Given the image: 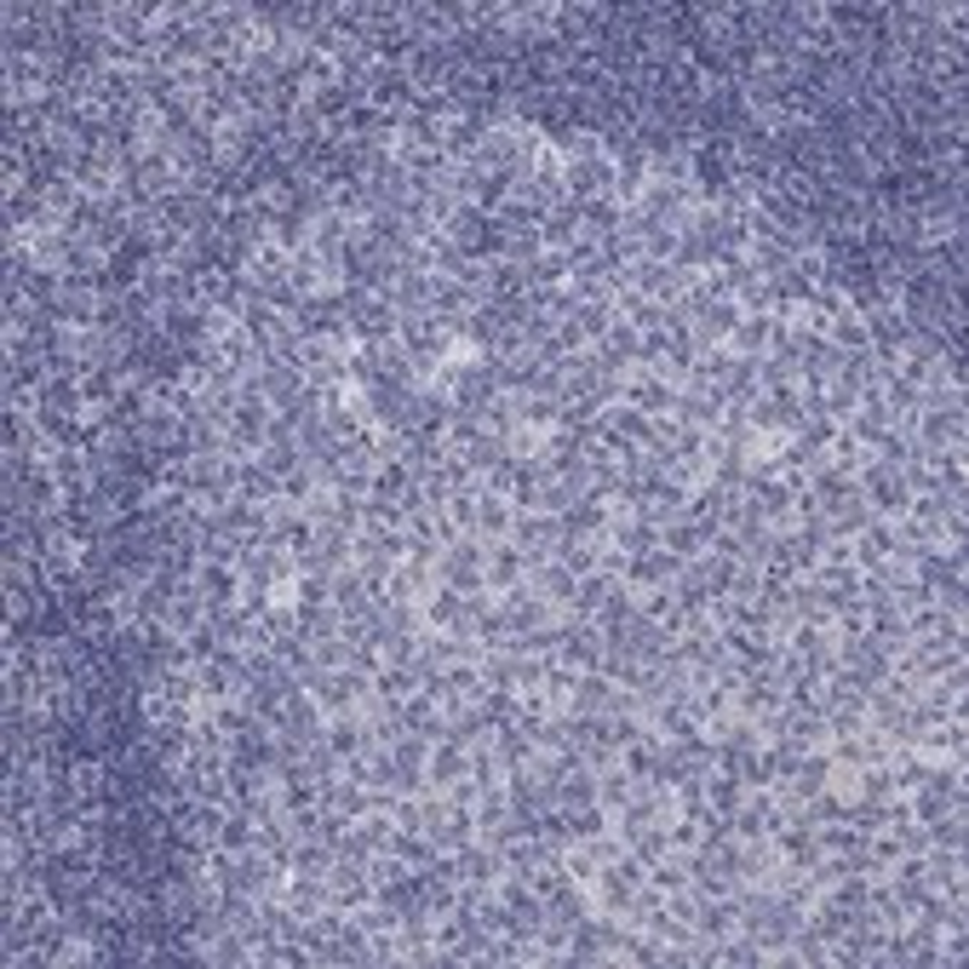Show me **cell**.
<instances>
[{"label": "cell", "mask_w": 969, "mask_h": 969, "mask_svg": "<svg viewBox=\"0 0 969 969\" xmlns=\"http://www.w3.org/2000/svg\"><path fill=\"white\" fill-rule=\"evenodd\" d=\"M316 488H321V476H316V466H310V459H305V466H298V471H288V476H281V499H293V505H305Z\"/></svg>", "instance_id": "cell-42"}, {"label": "cell", "mask_w": 969, "mask_h": 969, "mask_svg": "<svg viewBox=\"0 0 969 969\" xmlns=\"http://www.w3.org/2000/svg\"><path fill=\"white\" fill-rule=\"evenodd\" d=\"M609 705H614V683L602 677V672H579V677H574L569 712H597V717H602Z\"/></svg>", "instance_id": "cell-23"}, {"label": "cell", "mask_w": 969, "mask_h": 969, "mask_svg": "<svg viewBox=\"0 0 969 969\" xmlns=\"http://www.w3.org/2000/svg\"><path fill=\"white\" fill-rule=\"evenodd\" d=\"M201 964H218V969H253V946L241 930H218L213 941H201Z\"/></svg>", "instance_id": "cell-16"}, {"label": "cell", "mask_w": 969, "mask_h": 969, "mask_svg": "<svg viewBox=\"0 0 969 969\" xmlns=\"http://www.w3.org/2000/svg\"><path fill=\"white\" fill-rule=\"evenodd\" d=\"M562 385H569V373H562V368H534L528 396H551V401H562Z\"/></svg>", "instance_id": "cell-48"}, {"label": "cell", "mask_w": 969, "mask_h": 969, "mask_svg": "<svg viewBox=\"0 0 969 969\" xmlns=\"http://www.w3.org/2000/svg\"><path fill=\"white\" fill-rule=\"evenodd\" d=\"M775 866H780L775 838H745L740 843V883H769Z\"/></svg>", "instance_id": "cell-22"}, {"label": "cell", "mask_w": 969, "mask_h": 969, "mask_svg": "<svg viewBox=\"0 0 969 969\" xmlns=\"http://www.w3.org/2000/svg\"><path fill=\"white\" fill-rule=\"evenodd\" d=\"M396 832H425V803L419 798H396Z\"/></svg>", "instance_id": "cell-49"}, {"label": "cell", "mask_w": 969, "mask_h": 969, "mask_svg": "<svg viewBox=\"0 0 969 969\" xmlns=\"http://www.w3.org/2000/svg\"><path fill=\"white\" fill-rule=\"evenodd\" d=\"M454 855H459V883H488V890H494V883L511 872V866H505V855L494 850L488 838H471L466 850H454Z\"/></svg>", "instance_id": "cell-5"}, {"label": "cell", "mask_w": 969, "mask_h": 969, "mask_svg": "<svg viewBox=\"0 0 969 969\" xmlns=\"http://www.w3.org/2000/svg\"><path fill=\"white\" fill-rule=\"evenodd\" d=\"M373 689L385 694V700H408V694H419V665H385V672L373 677Z\"/></svg>", "instance_id": "cell-37"}, {"label": "cell", "mask_w": 969, "mask_h": 969, "mask_svg": "<svg viewBox=\"0 0 969 969\" xmlns=\"http://www.w3.org/2000/svg\"><path fill=\"white\" fill-rule=\"evenodd\" d=\"M258 466L276 471V476H288V471L305 466V448H298V442H265V448H258Z\"/></svg>", "instance_id": "cell-39"}, {"label": "cell", "mask_w": 969, "mask_h": 969, "mask_svg": "<svg viewBox=\"0 0 969 969\" xmlns=\"http://www.w3.org/2000/svg\"><path fill=\"white\" fill-rule=\"evenodd\" d=\"M459 459H466V466H471L476 476H488L494 466H505V459H511V448H505L499 436H488V431H482L476 442H466V448H459Z\"/></svg>", "instance_id": "cell-30"}, {"label": "cell", "mask_w": 969, "mask_h": 969, "mask_svg": "<svg viewBox=\"0 0 969 969\" xmlns=\"http://www.w3.org/2000/svg\"><path fill=\"white\" fill-rule=\"evenodd\" d=\"M545 913H551V923H562V930H574V923H585L597 913V901H591V890H585V883H562L557 895H545Z\"/></svg>", "instance_id": "cell-13"}, {"label": "cell", "mask_w": 969, "mask_h": 969, "mask_svg": "<svg viewBox=\"0 0 969 969\" xmlns=\"http://www.w3.org/2000/svg\"><path fill=\"white\" fill-rule=\"evenodd\" d=\"M672 401H677V385H665L654 368H632V373H625V408H637L649 419H672Z\"/></svg>", "instance_id": "cell-2"}, {"label": "cell", "mask_w": 969, "mask_h": 969, "mask_svg": "<svg viewBox=\"0 0 969 969\" xmlns=\"http://www.w3.org/2000/svg\"><path fill=\"white\" fill-rule=\"evenodd\" d=\"M551 792H557V809H585V803H597V769L591 763H574Z\"/></svg>", "instance_id": "cell-20"}, {"label": "cell", "mask_w": 969, "mask_h": 969, "mask_svg": "<svg viewBox=\"0 0 969 969\" xmlns=\"http://www.w3.org/2000/svg\"><path fill=\"white\" fill-rule=\"evenodd\" d=\"M310 964H328V969H356V964H368V930H361L356 918H345V930H339L333 941H321Z\"/></svg>", "instance_id": "cell-7"}, {"label": "cell", "mask_w": 969, "mask_h": 969, "mask_svg": "<svg viewBox=\"0 0 969 969\" xmlns=\"http://www.w3.org/2000/svg\"><path fill=\"white\" fill-rule=\"evenodd\" d=\"M855 745H860V763H890V757H895V740H890V735H878L872 723L860 729V740H855Z\"/></svg>", "instance_id": "cell-46"}, {"label": "cell", "mask_w": 969, "mask_h": 969, "mask_svg": "<svg viewBox=\"0 0 969 969\" xmlns=\"http://www.w3.org/2000/svg\"><path fill=\"white\" fill-rule=\"evenodd\" d=\"M328 883H333V906H339V913H356L361 901H373L368 860H345V855H339V860H333V872H328Z\"/></svg>", "instance_id": "cell-4"}, {"label": "cell", "mask_w": 969, "mask_h": 969, "mask_svg": "<svg viewBox=\"0 0 969 969\" xmlns=\"http://www.w3.org/2000/svg\"><path fill=\"white\" fill-rule=\"evenodd\" d=\"M241 585H247V579H241L235 562H201V574H195V591L207 597V614H213V609H235V602H241Z\"/></svg>", "instance_id": "cell-3"}, {"label": "cell", "mask_w": 969, "mask_h": 969, "mask_svg": "<svg viewBox=\"0 0 969 969\" xmlns=\"http://www.w3.org/2000/svg\"><path fill=\"white\" fill-rule=\"evenodd\" d=\"M632 792H637V780L625 775L620 763H614V769H602V775H597V803H602V809H609V815H614V809H625V803H632Z\"/></svg>", "instance_id": "cell-33"}, {"label": "cell", "mask_w": 969, "mask_h": 969, "mask_svg": "<svg viewBox=\"0 0 969 969\" xmlns=\"http://www.w3.org/2000/svg\"><path fill=\"white\" fill-rule=\"evenodd\" d=\"M385 625H391V632H413V637H419V632H431L425 602H391V609H385Z\"/></svg>", "instance_id": "cell-41"}, {"label": "cell", "mask_w": 969, "mask_h": 969, "mask_svg": "<svg viewBox=\"0 0 969 969\" xmlns=\"http://www.w3.org/2000/svg\"><path fill=\"white\" fill-rule=\"evenodd\" d=\"M350 826H356L350 815H339V809H321V826H316V838H321V843H333V850H339V838H345Z\"/></svg>", "instance_id": "cell-50"}, {"label": "cell", "mask_w": 969, "mask_h": 969, "mask_svg": "<svg viewBox=\"0 0 969 969\" xmlns=\"http://www.w3.org/2000/svg\"><path fill=\"white\" fill-rule=\"evenodd\" d=\"M826 339H832L838 350H872V345H866V316L855 305H843L832 321H826Z\"/></svg>", "instance_id": "cell-27"}, {"label": "cell", "mask_w": 969, "mask_h": 969, "mask_svg": "<svg viewBox=\"0 0 969 969\" xmlns=\"http://www.w3.org/2000/svg\"><path fill=\"white\" fill-rule=\"evenodd\" d=\"M482 557H488V545H482L476 534H459L448 551L436 557V579L448 585V591L459 597H476V591H488V574H482Z\"/></svg>", "instance_id": "cell-1"}, {"label": "cell", "mask_w": 969, "mask_h": 969, "mask_svg": "<svg viewBox=\"0 0 969 969\" xmlns=\"http://www.w3.org/2000/svg\"><path fill=\"white\" fill-rule=\"evenodd\" d=\"M476 705L488 712L494 729H517V717H522V694H517V689H488Z\"/></svg>", "instance_id": "cell-35"}, {"label": "cell", "mask_w": 969, "mask_h": 969, "mask_svg": "<svg viewBox=\"0 0 969 969\" xmlns=\"http://www.w3.org/2000/svg\"><path fill=\"white\" fill-rule=\"evenodd\" d=\"M391 757H396V763H408V769H425V763H431V740L408 729V735L391 745Z\"/></svg>", "instance_id": "cell-45"}, {"label": "cell", "mask_w": 969, "mask_h": 969, "mask_svg": "<svg viewBox=\"0 0 969 969\" xmlns=\"http://www.w3.org/2000/svg\"><path fill=\"white\" fill-rule=\"evenodd\" d=\"M620 225H625V207H620L614 195L579 201V235H591V241H609V235H620Z\"/></svg>", "instance_id": "cell-14"}, {"label": "cell", "mask_w": 969, "mask_h": 969, "mask_svg": "<svg viewBox=\"0 0 969 969\" xmlns=\"http://www.w3.org/2000/svg\"><path fill=\"white\" fill-rule=\"evenodd\" d=\"M528 585L545 597V602H557V609H569L574 602V591H579V574H569L562 562L551 557V562H539V569H528Z\"/></svg>", "instance_id": "cell-15"}, {"label": "cell", "mask_w": 969, "mask_h": 969, "mask_svg": "<svg viewBox=\"0 0 969 969\" xmlns=\"http://www.w3.org/2000/svg\"><path fill=\"white\" fill-rule=\"evenodd\" d=\"M539 241H545V253H569L574 247V241H579V207H574V201H562L557 213L539 218Z\"/></svg>", "instance_id": "cell-17"}, {"label": "cell", "mask_w": 969, "mask_h": 969, "mask_svg": "<svg viewBox=\"0 0 969 969\" xmlns=\"http://www.w3.org/2000/svg\"><path fill=\"white\" fill-rule=\"evenodd\" d=\"M494 757L505 763V775H511V769H528V757H534V740L522 735V729H494Z\"/></svg>", "instance_id": "cell-32"}, {"label": "cell", "mask_w": 969, "mask_h": 969, "mask_svg": "<svg viewBox=\"0 0 969 969\" xmlns=\"http://www.w3.org/2000/svg\"><path fill=\"white\" fill-rule=\"evenodd\" d=\"M740 803H745L740 775H729V769H712V775H705V809H712V815H735Z\"/></svg>", "instance_id": "cell-24"}, {"label": "cell", "mask_w": 969, "mask_h": 969, "mask_svg": "<svg viewBox=\"0 0 969 969\" xmlns=\"http://www.w3.org/2000/svg\"><path fill=\"white\" fill-rule=\"evenodd\" d=\"M677 569H683V557H672L665 545H654V551H642V557H632L625 562V585H672L677 579Z\"/></svg>", "instance_id": "cell-12"}, {"label": "cell", "mask_w": 969, "mask_h": 969, "mask_svg": "<svg viewBox=\"0 0 969 969\" xmlns=\"http://www.w3.org/2000/svg\"><path fill=\"white\" fill-rule=\"evenodd\" d=\"M511 528H517V505H511V494H476V539L482 545H494V539H511Z\"/></svg>", "instance_id": "cell-10"}, {"label": "cell", "mask_w": 969, "mask_h": 969, "mask_svg": "<svg viewBox=\"0 0 969 969\" xmlns=\"http://www.w3.org/2000/svg\"><path fill=\"white\" fill-rule=\"evenodd\" d=\"M632 855H637L642 866H654V860H665V855H672V832H665V820L642 826V832L632 838Z\"/></svg>", "instance_id": "cell-38"}, {"label": "cell", "mask_w": 969, "mask_h": 969, "mask_svg": "<svg viewBox=\"0 0 969 969\" xmlns=\"http://www.w3.org/2000/svg\"><path fill=\"white\" fill-rule=\"evenodd\" d=\"M602 528H609V505L591 499V494H585L569 517H562V534H602Z\"/></svg>", "instance_id": "cell-34"}, {"label": "cell", "mask_w": 969, "mask_h": 969, "mask_svg": "<svg viewBox=\"0 0 969 969\" xmlns=\"http://www.w3.org/2000/svg\"><path fill=\"white\" fill-rule=\"evenodd\" d=\"M442 517H448L459 534H471L476 528V494H454L448 505H442Z\"/></svg>", "instance_id": "cell-47"}, {"label": "cell", "mask_w": 969, "mask_h": 969, "mask_svg": "<svg viewBox=\"0 0 969 969\" xmlns=\"http://www.w3.org/2000/svg\"><path fill=\"white\" fill-rule=\"evenodd\" d=\"M569 826H574V838H597V832H609V809L602 803H585V809H569Z\"/></svg>", "instance_id": "cell-44"}, {"label": "cell", "mask_w": 969, "mask_h": 969, "mask_svg": "<svg viewBox=\"0 0 969 969\" xmlns=\"http://www.w3.org/2000/svg\"><path fill=\"white\" fill-rule=\"evenodd\" d=\"M522 276H528V288H569V253H539Z\"/></svg>", "instance_id": "cell-36"}, {"label": "cell", "mask_w": 969, "mask_h": 969, "mask_svg": "<svg viewBox=\"0 0 969 969\" xmlns=\"http://www.w3.org/2000/svg\"><path fill=\"white\" fill-rule=\"evenodd\" d=\"M425 620H431V632H454V625L466 620V597L448 591V585H436V591L425 597Z\"/></svg>", "instance_id": "cell-29"}, {"label": "cell", "mask_w": 969, "mask_h": 969, "mask_svg": "<svg viewBox=\"0 0 969 969\" xmlns=\"http://www.w3.org/2000/svg\"><path fill=\"white\" fill-rule=\"evenodd\" d=\"M614 310H620V321H632L637 333H654V328H665V305H654V298H649V293H637V288L614 293Z\"/></svg>", "instance_id": "cell-18"}, {"label": "cell", "mask_w": 969, "mask_h": 969, "mask_svg": "<svg viewBox=\"0 0 969 969\" xmlns=\"http://www.w3.org/2000/svg\"><path fill=\"white\" fill-rule=\"evenodd\" d=\"M466 775H471V745L436 740V745H431V763H425L431 792H448V786H454V780H466Z\"/></svg>", "instance_id": "cell-9"}, {"label": "cell", "mask_w": 969, "mask_h": 969, "mask_svg": "<svg viewBox=\"0 0 969 969\" xmlns=\"http://www.w3.org/2000/svg\"><path fill=\"white\" fill-rule=\"evenodd\" d=\"M321 809H339V815H350V820H356V815H368V809H373V792L339 775V780L321 786Z\"/></svg>", "instance_id": "cell-21"}, {"label": "cell", "mask_w": 969, "mask_h": 969, "mask_svg": "<svg viewBox=\"0 0 969 969\" xmlns=\"http://www.w3.org/2000/svg\"><path fill=\"white\" fill-rule=\"evenodd\" d=\"M235 499H247V505H270V499H281V476H276V471H265L258 459H241Z\"/></svg>", "instance_id": "cell-19"}, {"label": "cell", "mask_w": 969, "mask_h": 969, "mask_svg": "<svg viewBox=\"0 0 969 969\" xmlns=\"http://www.w3.org/2000/svg\"><path fill=\"white\" fill-rule=\"evenodd\" d=\"M482 574H488V591H505V585L528 579V557H522L517 539H494L488 557H482Z\"/></svg>", "instance_id": "cell-8"}, {"label": "cell", "mask_w": 969, "mask_h": 969, "mask_svg": "<svg viewBox=\"0 0 969 969\" xmlns=\"http://www.w3.org/2000/svg\"><path fill=\"white\" fill-rule=\"evenodd\" d=\"M413 482H419V476L401 466V459H391V466H379V471H373V494H368V499H379V505H401V494H408Z\"/></svg>", "instance_id": "cell-28"}, {"label": "cell", "mask_w": 969, "mask_h": 969, "mask_svg": "<svg viewBox=\"0 0 969 969\" xmlns=\"http://www.w3.org/2000/svg\"><path fill=\"white\" fill-rule=\"evenodd\" d=\"M328 906H333V883L321 878V872H293V878H288V913H293V918L310 923V918L328 913Z\"/></svg>", "instance_id": "cell-6"}, {"label": "cell", "mask_w": 969, "mask_h": 969, "mask_svg": "<svg viewBox=\"0 0 969 969\" xmlns=\"http://www.w3.org/2000/svg\"><path fill=\"white\" fill-rule=\"evenodd\" d=\"M517 401V425H528V431H557L562 425V401H551V396H511Z\"/></svg>", "instance_id": "cell-25"}, {"label": "cell", "mask_w": 969, "mask_h": 969, "mask_svg": "<svg viewBox=\"0 0 969 969\" xmlns=\"http://www.w3.org/2000/svg\"><path fill=\"white\" fill-rule=\"evenodd\" d=\"M333 860H339V850H333V843H321V838H298L293 850H288V866H293V872H321V878H328V872H333Z\"/></svg>", "instance_id": "cell-26"}, {"label": "cell", "mask_w": 969, "mask_h": 969, "mask_svg": "<svg viewBox=\"0 0 969 969\" xmlns=\"http://www.w3.org/2000/svg\"><path fill=\"white\" fill-rule=\"evenodd\" d=\"M321 740H328L339 757H361V752H373V745H379L361 712H339V717H328V735H321Z\"/></svg>", "instance_id": "cell-11"}, {"label": "cell", "mask_w": 969, "mask_h": 969, "mask_svg": "<svg viewBox=\"0 0 969 969\" xmlns=\"http://www.w3.org/2000/svg\"><path fill=\"white\" fill-rule=\"evenodd\" d=\"M562 872H569L574 883H585V890H591V878H597V855L585 850V843H569V850H562Z\"/></svg>", "instance_id": "cell-43"}, {"label": "cell", "mask_w": 969, "mask_h": 969, "mask_svg": "<svg viewBox=\"0 0 969 969\" xmlns=\"http://www.w3.org/2000/svg\"><path fill=\"white\" fill-rule=\"evenodd\" d=\"M574 321H579L585 345H602V339H609V328L620 321V310H614V298H602V305H579V310H574Z\"/></svg>", "instance_id": "cell-31"}, {"label": "cell", "mask_w": 969, "mask_h": 969, "mask_svg": "<svg viewBox=\"0 0 969 969\" xmlns=\"http://www.w3.org/2000/svg\"><path fill=\"white\" fill-rule=\"evenodd\" d=\"M930 843H935V850H969V815L953 809L946 820H935V826H930Z\"/></svg>", "instance_id": "cell-40"}]
</instances>
